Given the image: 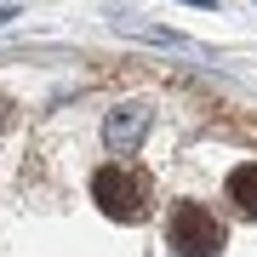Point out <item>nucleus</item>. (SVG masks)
Wrapping results in <instances>:
<instances>
[{"instance_id": "1", "label": "nucleus", "mask_w": 257, "mask_h": 257, "mask_svg": "<svg viewBox=\"0 0 257 257\" xmlns=\"http://www.w3.org/2000/svg\"><path fill=\"white\" fill-rule=\"evenodd\" d=\"M92 200H97L103 217H114V223H143L149 217V177L138 166L114 160V166H103L92 177Z\"/></svg>"}, {"instance_id": "2", "label": "nucleus", "mask_w": 257, "mask_h": 257, "mask_svg": "<svg viewBox=\"0 0 257 257\" xmlns=\"http://www.w3.org/2000/svg\"><path fill=\"white\" fill-rule=\"evenodd\" d=\"M172 251L177 257H217L223 251V223L211 217L206 206L183 200V206L172 211Z\"/></svg>"}, {"instance_id": "3", "label": "nucleus", "mask_w": 257, "mask_h": 257, "mask_svg": "<svg viewBox=\"0 0 257 257\" xmlns=\"http://www.w3.org/2000/svg\"><path fill=\"white\" fill-rule=\"evenodd\" d=\"M149 120H155L149 103H120V109H109V120H103V143H109L114 155H138V143L149 138Z\"/></svg>"}, {"instance_id": "4", "label": "nucleus", "mask_w": 257, "mask_h": 257, "mask_svg": "<svg viewBox=\"0 0 257 257\" xmlns=\"http://www.w3.org/2000/svg\"><path fill=\"white\" fill-rule=\"evenodd\" d=\"M229 200L246 211V217H257V160H251V166H234V172H229Z\"/></svg>"}]
</instances>
